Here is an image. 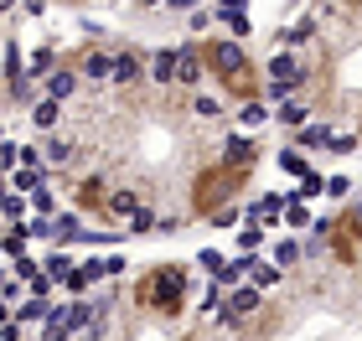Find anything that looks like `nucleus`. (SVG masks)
I'll use <instances>...</instances> for the list:
<instances>
[{"label": "nucleus", "instance_id": "1", "mask_svg": "<svg viewBox=\"0 0 362 341\" xmlns=\"http://www.w3.org/2000/svg\"><path fill=\"white\" fill-rule=\"evenodd\" d=\"M140 305H151L160 316H176L181 305H187V274H181V264H156L145 274L140 280Z\"/></svg>", "mask_w": 362, "mask_h": 341}, {"label": "nucleus", "instance_id": "2", "mask_svg": "<svg viewBox=\"0 0 362 341\" xmlns=\"http://www.w3.org/2000/svg\"><path fill=\"white\" fill-rule=\"evenodd\" d=\"M207 68L223 78V88H228V93H243L249 104L259 99L254 73H249V62H243V47H238V42H218V47L207 52Z\"/></svg>", "mask_w": 362, "mask_h": 341}, {"label": "nucleus", "instance_id": "3", "mask_svg": "<svg viewBox=\"0 0 362 341\" xmlns=\"http://www.w3.org/2000/svg\"><path fill=\"white\" fill-rule=\"evenodd\" d=\"M233 176H238L233 166H218L207 181H197V213H212V217H218V213H223L218 202L233 197Z\"/></svg>", "mask_w": 362, "mask_h": 341}, {"label": "nucleus", "instance_id": "4", "mask_svg": "<svg viewBox=\"0 0 362 341\" xmlns=\"http://www.w3.org/2000/svg\"><path fill=\"white\" fill-rule=\"evenodd\" d=\"M259 311V289L254 285H238L233 295H228V305H223V326H243Z\"/></svg>", "mask_w": 362, "mask_h": 341}, {"label": "nucleus", "instance_id": "5", "mask_svg": "<svg viewBox=\"0 0 362 341\" xmlns=\"http://www.w3.org/2000/svg\"><path fill=\"white\" fill-rule=\"evenodd\" d=\"M269 78H274L279 88H300V83H305V62H300V57H295L290 47H285L279 57H269Z\"/></svg>", "mask_w": 362, "mask_h": 341}, {"label": "nucleus", "instance_id": "6", "mask_svg": "<svg viewBox=\"0 0 362 341\" xmlns=\"http://www.w3.org/2000/svg\"><path fill=\"white\" fill-rule=\"evenodd\" d=\"M176 73H181V47H160L151 57V78L156 83H176Z\"/></svg>", "mask_w": 362, "mask_h": 341}, {"label": "nucleus", "instance_id": "7", "mask_svg": "<svg viewBox=\"0 0 362 341\" xmlns=\"http://www.w3.org/2000/svg\"><path fill=\"white\" fill-rule=\"evenodd\" d=\"M254 155H259V145L238 135V140H228V150H223V166H233V171L243 166V171H249V166H254Z\"/></svg>", "mask_w": 362, "mask_h": 341}, {"label": "nucleus", "instance_id": "8", "mask_svg": "<svg viewBox=\"0 0 362 341\" xmlns=\"http://www.w3.org/2000/svg\"><path fill=\"white\" fill-rule=\"evenodd\" d=\"M42 274H47V280H52V285H68L73 274H78V269H73V258H68V249L47 253V258H42Z\"/></svg>", "mask_w": 362, "mask_h": 341}, {"label": "nucleus", "instance_id": "9", "mask_svg": "<svg viewBox=\"0 0 362 341\" xmlns=\"http://www.w3.org/2000/svg\"><path fill=\"white\" fill-rule=\"evenodd\" d=\"M83 274L88 280H114V274H124V253H98L83 264Z\"/></svg>", "mask_w": 362, "mask_h": 341}, {"label": "nucleus", "instance_id": "10", "mask_svg": "<svg viewBox=\"0 0 362 341\" xmlns=\"http://www.w3.org/2000/svg\"><path fill=\"white\" fill-rule=\"evenodd\" d=\"M279 274H285L279 264H269V258H259V253H249V285H254V289H269V285L279 280Z\"/></svg>", "mask_w": 362, "mask_h": 341}, {"label": "nucleus", "instance_id": "11", "mask_svg": "<svg viewBox=\"0 0 362 341\" xmlns=\"http://www.w3.org/2000/svg\"><path fill=\"white\" fill-rule=\"evenodd\" d=\"M52 73H62L52 47H42V52H31V57H26V78H31V83H37V78H52Z\"/></svg>", "mask_w": 362, "mask_h": 341}, {"label": "nucleus", "instance_id": "12", "mask_svg": "<svg viewBox=\"0 0 362 341\" xmlns=\"http://www.w3.org/2000/svg\"><path fill=\"white\" fill-rule=\"evenodd\" d=\"M73 93H78V73H68V68H62V73H52V78H47V99H52V104L73 99Z\"/></svg>", "mask_w": 362, "mask_h": 341}, {"label": "nucleus", "instance_id": "13", "mask_svg": "<svg viewBox=\"0 0 362 341\" xmlns=\"http://www.w3.org/2000/svg\"><path fill=\"white\" fill-rule=\"evenodd\" d=\"M114 62H119V52H88L83 57V78H114Z\"/></svg>", "mask_w": 362, "mask_h": 341}, {"label": "nucleus", "instance_id": "14", "mask_svg": "<svg viewBox=\"0 0 362 341\" xmlns=\"http://www.w3.org/2000/svg\"><path fill=\"white\" fill-rule=\"evenodd\" d=\"M332 129H326V124H305L300 129V150H332Z\"/></svg>", "mask_w": 362, "mask_h": 341}, {"label": "nucleus", "instance_id": "15", "mask_svg": "<svg viewBox=\"0 0 362 341\" xmlns=\"http://www.w3.org/2000/svg\"><path fill=\"white\" fill-rule=\"evenodd\" d=\"M212 16H218V21H228V31H233V37H249V11H243V6H218Z\"/></svg>", "mask_w": 362, "mask_h": 341}, {"label": "nucleus", "instance_id": "16", "mask_svg": "<svg viewBox=\"0 0 362 341\" xmlns=\"http://www.w3.org/2000/svg\"><path fill=\"white\" fill-rule=\"evenodd\" d=\"M16 321H21V326H47V316H52V305L47 300H26L21 311H11Z\"/></svg>", "mask_w": 362, "mask_h": 341}, {"label": "nucleus", "instance_id": "17", "mask_svg": "<svg viewBox=\"0 0 362 341\" xmlns=\"http://www.w3.org/2000/svg\"><path fill=\"white\" fill-rule=\"evenodd\" d=\"M202 78V52L197 47H181V73H176V83H197Z\"/></svg>", "mask_w": 362, "mask_h": 341}, {"label": "nucleus", "instance_id": "18", "mask_svg": "<svg viewBox=\"0 0 362 341\" xmlns=\"http://www.w3.org/2000/svg\"><path fill=\"white\" fill-rule=\"evenodd\" d=\"M140 213V202H135V191H114V197H109V217H135Z\"/></svg>", "mask_w": 362, "mask_h": 341}, {"label": "nucleus", "instance_id": "19", "mask_svg": "<svg viewBox=\"0 0 362 341\" xmlns=\"http://www.w3.org/2000/svg\"><path fill=\"white\" fill-rule=\"evenodd\" d=\"M295 258H300V243H295V238H279V243H274V253H269V264H279V269H290Z\"/></svg>", "mask_w": 362, "mask_h": 341}, {"label": "nucleus", "instance_id": "20", "mask_svg": "<svg viewBox=\"0 0 362 341\" xmlns=\"http://www.w3.org/2000/svg\"><path fill=\"white\" fill-rule=\"evenodd\" d=\"M135 73H140V57L119 52V62H114V83H135Z\"/></svg>", "mask_w": 362, "mask_h": 341}, {"label": "nucleus", "instance_id": "21", "mask_svg": "<svg viewBox=\"0 0 362 341\" xmlns=\"http://www.w3.org/2000/svg\"><path fill=\"white\" fill-rule=\"evenodd\" d=\"M0 295H6V305H11V311H21V305H26L21 295H31V289H26L21 280H16V274H6V289H0ZM11 311H6V316H11Z\"/></svg>", "mask_w": 362, "mask_h": 341}, {"label": "nucleus", "instance_id": "22", "mask_svg": "<svg viewBox=\"0 0 362 341\" xmlns=\"http://www.w3.org/2000/svg\"><path fill=\"white\" fill-rule=\"evenodd\" d=\"M31 124H37V129H52V124H57V104H52V99L31 104Z\"/></svg>", "mask_w": 362, "mask_h": 341}, {"label": "nucleus", "instance_id": "23", "mask_svg": "<svg viewBox=\"0 0 362 341\" xmlns=\"http://www.w3.org/2000/svg\"><path fill=\"white\" fill-rule=\"evenodd\" d=\"M279 171H290V176H300V181H305V176H310V166H305V155H300V150H279Z\"/></svg>", "mask_w": 362, "mask_h": 341}, {"label": "nucleus", "instance_id": "24", "mask_svg": "<svg viewBox=\"0 0 362 341\" xmlns=\"http://www.w3.org/2000/svg\"><path fill=\"white\" fill-rule=\"evenodd\" d=\"M6 222H11V227L31 222V217H26V197H16V191H6Z\"/></svg>", "mask_w": 362, "mask_h": 341}, {"label": "nucleus", "instance_id": "25", "mask_svg": "<svg viewBox=\"0 0 362 341\" xmlns=\"http://www.w3.org/2000/svg\"><path fill=\"white\" fill-rule=\"evenodd\" d=\"M160 222H166V217H156V213H151V207H140V213H135V217H129V233H156V227H160Z\"/></svg>", "mask_w": 362, "mask_h": 341}, {"label": "nucleus", "instance_id": "26", "mask_svg": "<svg viewBox=\"0 0 362 341\" xmlns=\"http://www.w3.org/2000/svg\"><path fill=\"white\" fill-rule=\"evenodd\" d=\"M264 119H269V109H264V104H243V109H238V124H243V129H259Z\"/></svg>", "mask_w": 362, "mask_h": 341}, {"label": "nucleus", "instance_id": "27", "mask_svg": "<svg viewBox=\"0 0 362 341\" xmlns=\"http://www.w3.org/2000/svg\"><path fill=\"white\" fill-rule=\"evenodd\" d=\"M274 119L285 124V129H300V124H305V109H300V104H279V109H274Z\"/></svg>", "mask_w": 362, "mask_h": 341}, {"label": "nucleus", "instance_id": "28", "mask_svg": "<svg viewBox=\"0 0 362 341\" xmlns=\"http://www.w3.org/2000/svg\"><path fill=\"white\" fill-rule=\"evenodd\" d=\"M285 222H290V227H310V213H305V202H300V197H295V191H290V207H285Z\"/></svg>", "mask_w": 362, "mask_h": 341}, {"label": "nucleus", "instance_id": "29", "mask_svg": "<svg viewBox=\"0 0 362 341\" xmlns=\"http://www.w3.org/2000/svg\"><path fill=\"white\" fill-rule=\"evenodd\" d=\"M47 160H57V166H68V160H73V145H68V140H47Z\"/></svg>", "mask_w": 362, "mask_h": 341}, {"label": "nucleus", "instance_id": "30", "mask_svg": "<svg viewBox=\"0 0 362 341\" xmlns=\"http://www.w3.org/2000/svg\"><path fill=\"white\" fill-rule=\"evenodd\" d=\"M321 191H326V176H321V171H310L305 181H300V191H295V197H321Z\"/></svg>", "mask_w": 362, "mask_h": 341}, {"label": "nucleus", "instance_id": "31", "mask_svg": "<svg viewBox=\"0 0 362 341\" xmlns=\"http://www.w3.org/2000/svg\"><path fill=\"white\" fill-rule=\"evenodd\" d=\"M197 264H202V269L212 274V280H218V274H223V264H228V258H223L218 249H202V258H197Z\"/></svg>", "mask_w": 362, "mask_h": 341}, {"label": "nucleus", "instance_id": "32", "mask_svg": "<svg viewBox=\"0 0 362 341\" xmlns=\"http://www.w3.org/2000/svg\"><path fill=\"white\" fill-rule=\"evenodd\" d=\"M31 217H52V191H37V197H31Z\"/></svg>", "mask_w": 362, "mask_h": 341}, {"label": "nucleus", "instance_id": "33", "mask_svg": "<svg viewBox=\"0 0 362 341\" xmlns=\"http://www.w3.org/2000/svg\"><path fill=\"white\" fill-rule=\"evenodd\" d=\"M259 243H264V227H243V233H238V249L243 253H254Z\"/></svg>", "mask_w": 362, "mask_h": 341}, {"label": "nucleus", "instance_id": "34", "mask_svg": "<svg viewBox=\"0 0 362 341\" xmlns=\"http://www.w3.org/2000/svg\"><path fill=\"white\" fill-rule=\"evenodd\" d=\"M326 191H332V197H347V191H352V176H326Z\"/></svg>", "mask_w": 362, "mask_h": 341}, {"label": "nucleus", "instance_id": "35", "mask_svg": "<svg viewBox=\"0 0 362 341\" xmlns=\"http://www.w3.org/2000/svg\"><path fill=\"white\" fill-rule=\"evenodd\" d=\"M192 109L202 114V119H212V114H218V99H202V93H197V99H192Z\"/></svg>", "mask_w": 362, "mask_h": 341}, {"label": "nucleus", "instance_id": "36", "mask_svg": "<svg viewBox=\"0 0 362 341\" xmlns=\"http://www.w3.org/2000/svg\"><path fill=\"white\" fill-rule=\"evenodd\" d=\"M21 166H31V171H42V155H37V145H21Z\"/></svg>", "mask_w": 362, "mask_h": 341}, {"label": "nucleus", "instance_id": "37", "mask_svg": "<svg viewBox=\"0 0 362 341\" xmlns=\"http://www.w3.org/2000/svg\"><path fill=\"white\" fill-rule=\"evenodd\" d=\"M332 150H337V155H352V150H357V140H352V135H337V140H332Z\"/></svg>", "mask_w": 362, "mask_h": 341}, {"label": "nucleus", "instance_id": "38", "mask_svg": "<svg viewBox=\"0 0 362 341\" xmlns=\"http://www.w3.org/2000/svg\"><path fill=\"white\" fill-rule=\"evenodd\" d=\"M0 341H21V321L6 316V331H0Z\"/></svg>", "mask_w": 362, "mask_h": 341}, {"label": "nucleus", "instance_id": "39", "mask_svg": "<svg viewBox=\"0 0 362 341\" xmlns=\"http://www.w3.org/2000/svg\"><path fill=\"white\" fill-rule=\"evenodd\" d=\"M37 341H42V336H37Z\"/></svg>", "mask_w": 362, "mask_h": 341}]
</instances>
